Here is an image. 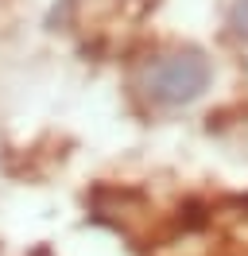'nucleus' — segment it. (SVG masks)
<instances>
[{
  "label": "nucleus",
  "instance_id": "1",
  "mask_svg": "<svg viewBox=\"0 0 248 256\" xmlns=\"http://www.w3.org/2000/svg\"><path fill=\"white\" fill-rule=\"evenodd\" d=\"M206 86H210V62L202 54H174L167 62H159L152 74V97L163 105L194 101Z\"/></svg>",
  "mask_w": 248,
  "mask_h": 256
},
{
  "label": "nucleus",
  "instance_id": "2",
  "mask_svg": "<svg viewBox=\"0 0 248 256\" xmlns=\"http://www.w3.org/2000/svg\"><path fill=\"white\" fill-rule=\"evenodd\" d=\"M232 24H236V32L248 35V0H236V8H232Z\"/></svg>",
  "mask_w": 248,
  "mask_h": 256
}]
</instances>
